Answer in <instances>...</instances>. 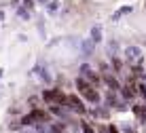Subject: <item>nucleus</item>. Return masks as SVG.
<instances>
[{
    "mask_svg": "<svg viewBox=\"0 0 146 133\" xmlns=\"http://www.w3.org/2000/svg\"><path fill=\"white\" fill-rule=\"evenodd\" d=\"M42 99L47 101L49 106H51V104L66 106V95H64L62 89H47V91H42Z\"/></svg>",
    "mask_w": 146,
    "mask_h": 133,
    "instance_id": "1",
    "label": "nucleus"
},
{
    "mask_svg": "<svg viewBox=\"0 0 146 133\" xmlns=\"http://www.w3.org/2000/svg\"><path fill=\"white\" fill-rule=\"evenodd\" d=\"M125 59H127L129 66H142L144 61V53L140 47H135V44H131V47L125 49Z\"/></svg>",
    "mask_w": 146,
    "mask_h": 133,
    "instance_id": "2",
    "label": "nucleus"
},
{
    "mask_svg": "<svg viewBox=\"0 0 146 133\" xmlns=\"http://www.w3.org/2000/svg\"><path fill=\"white\" fill-rule=\"evenodd\" d=\"M78 72H80V76H83V78H87L93 87H100V85H102V80H100L98 72H95V70H93L89 64H83V66L78 68Z\"/></svg>",
    "mask_w": 146,
    "mask_h": 133,
    "instance_id": "3",
    "label": "nucleus"
},
{
    "mask_svg": "<svg viewBox=\"0 0 146 133\" xmlns=\"http://www.w3.org/2000/svg\"><path fill=\"white\" fill-rule=\"evenodd\" d=\"M66 108H70L72 112H78V114H85V112H87L83 99L76 97V95H66Z\"/></svg>",
    "mask_w": 146,
    "mask_h": 133,
    "instance_id": "4",
    "label": "nucleus"
},
{
    "mask_svg": "<svg viewBox=\"0 0 146 133\" xmlns=\"http://www.w3.org/2000/svg\"><path fill=\"white\" fill-rule=\"evenodd\" d=\"M102 78H104V85H106L110 91H121V83H119V78H117V76H114L112 72H110V70L104 68Z\"/></svg>",
    "mask_w": 146,
    "mask_h": 133,
    "instance_id": "5",
    "label": "nucleus"
},
{
    "mask_svg": "<svg viewBox=\"0 0 146 133\" xmlns=\"http://www.w3.org/2000/svg\"><path fill=\"white\" fill-rule=\"evenodd\" d=\"M110 61H112L114 74H123V64H121V59L117 57V55H112V57H110Z\"/></svg>",
    "mask_w": 146,
    "mask_h": 133,
    "instance_id": "6",
    "label": "nucleus"
},
{
    "mask_svg": "<svg viewBox=\"0 0 146 133\" xmlns=\"http://www.w3.org/2000/svg\"><path fill=\"white\" fill-rule=\"evenodd\" d=\"M91 40H93V42H100V40H102V25L91 28Z\"/></svg>",
    "mask_w": 146,
    "mask_h": 133,
    "instance_id": "7",
    "label": "nucleus"
},
{
    "mask_svg": "<svg viewBox=\"0 0 146 133\" xmlns=\"http://www.w3.org/2000/svg\"><path fill=\"white\" fill-rule=\"evenodd\" d=\"M127 13H131V7H123V9H119V11L112 15V21H119V19L123 17V15H127Z\"/></svg>",
    "mask_w": 146,
    "mask_h": 133,
    "instance_id": "8",
    "label": "nucleus"
},
{
    "mask_svg": "<svg viewBox=\"0 0 146 133\" xmlns=\"http://www.w3.org/2000/svg\"><path fill=\"white\" fill-rule=\"evenodd\" d=\"M80 131L83 133H95V127L89 120H80Z\"/></svg>",
    "mask_w": 146,
    "mask_h": 133,
    "instance_id": "9",
    "label": "nucleus"
},
{
    "mask_svg": "<svg viewBox=\"0 0 146 133\" xmlns=\"http://www.w3.org/2000/svg\"><path fill=\"white\" fill-rule=\"evenodd\" d=\"M91 44H93V40H91V38H89V40H85V42L80 44V47H83V53L87 55V57H89V55L93 53V47H91Z\"/></svg>",
    "mask_w": 146,
    "mask_h": 133,
    "instance_id": "10",
    "label": "nucleus"
},
{
    "mask_svg": "<svg viewBox=\"0 0 146 133\" xmlns=\"http://www.w3.org/2000/svg\"><path fill=\"white\" fill-rule=\"evenodd\" d=\"M51 133H68L62 122H51Z\"/></svg>",
    "mask_w": 146,
    "mask_h": 133,
    "instance_id": "11",
    "label": "nucleus"
},
{
    "mask_svg": "<svg viewBox=\"0 0 146 133\" xmlns=\"http://www.w3.org/2000/svg\"><path fill=\"white\" fill-rule=\"evenodd\" d=\"M135 87H138V95L142 97V99H146V80L144 83H138Z\"/></svg>",
    "mask_w": 146,
    "mask_h": 133,
    "instance_id": "12",
    "label": "nucleus"
},
{
    "mask_svg": "<svg viewBox=\"0 0 146 133\" xmlns=\"http://www.w3.org/2000/svg\"><path fill=\"white\" fill-rule=\"evenodd\" d=\"M17 15H19L21 19H30V11H28V9H19Z\"/></svg>",
    "mask_w": 146,
    "mask_h": 133,
    "instance_id": "13",
    "label": "nucleus"
},
{
    "mask_svg": "<svg viewBox=\"0 0 146 133\" xmlns=\"http://www.w3.org/2000/svg\"><path fill=\"white\" fill-rule=\"evenodd\" d=\"M21 7H23V9H28V11H32V9H34V0H23Z\"/></svg>",
    "mask_w": 146,
    "mask_h": 133,
    "instance_id": "14",
    "label": "nucleus"
},
{
    "mask_svg": "<svg viewBox=\"0 0 146 133\" xmlns=\"http://www.w3.org/2000/svg\"><path fill=\"white\" fill-rule=\"evenodd\" d=\"M108 133H121V131H119L117 125H112V122H110V125H108Z\"/></svg>",
    "mask_w": 146,
    "mask_h": 133,
    "instance_id": "15",
    "label": "nucleus"
},
{
    "mask_svg": "<svg viewBox=\"0 0 146 133\" xmlns=\"http://www.w3.org/2000/svg\"><path fill=\"white\" fill-rule=\"evenodd\" d=\"M108 49H110V53H117V51H119V44H117V42H110Z\"/></svg>",
    "mask_w": 146,
    "mask_h": 133,
    "instance_id": "16",
    "label": "nucleus"
},
{
    "mask_svg": "<svg viewBox=\"0 0 146 133\" xmlns=\"http://www.w3.org/2000/svg\"><path fill=\"white\" fill-rule=\"evenodd\" d=\"M125 133H135V131L131 129V127H129V129H127V131H125Z\"/></svg>",
    "mask_w": 146,
    "mask_h": 133,
    "instance_id": "17",
    "label": "nucleus"
}]
</instances>
